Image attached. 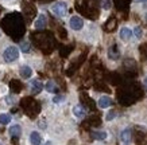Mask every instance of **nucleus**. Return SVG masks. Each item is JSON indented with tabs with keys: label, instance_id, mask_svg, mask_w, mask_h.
<instances>
[{
	"label": "nucleus",
	"instance_id": "412c9836",
	"mask_svg": "<svg viewBox=\"0 0 147 145\" xmlns=\"http://www.w3.org/2000/svg\"><path fill=\"white\" fill-rule=\"evenodd\" d=\"M136 1H139V3H144V1H147V0H136Z\"/></svg>",
	"mask_w": 147,
	"mask_h": 145
},
{
	"label": "nucleus",
	"instance_id": "f257e3e1",
	"mask_svg": "<svg viewBox=\"0 0 147 145\" xmlns=\"http://www.w3.org/2000/svg\"><path fill=\"white\" fill-rule=\"evenodd\" d=\"M51 12L58 18H62L67 12V4L65 1H57V3H54L51 5Z\"/></svg>",
	"mask_w": 147,
	"mask_h": 145
},
{
	"label": "nucleus",
	"instance_id": "39448f33",
	"mask_svg": "<svg viewBox=\"0 0 147 145\" xmlns=\"http://www.w3.org/2000/svg\"><path fill=\"white\" fill-rule=\"evenodd\" d=\"M120 140L124 142V144H129L132 141V132L131 129H124L123 132L120 133Z\"/></svg>",
	"mask_w": 147,
	"mask_h": 145
},
{
	"label": "nucleus",
	"instance_id": "a211bd4d",
	"mask_svg": "<svg viewBox=\"0 0 147 145\" xmlns=\"http://www.w3.org/2000/svg\"><path fill=\"white\" fill-rule=\"evenodd\" d=\"M65 98H63V96H55L53 98V102L54 104H59V102H62Z\"/></svg>",
	"mask_w": 147,
	"mask_h": 145
},
{
	"label": "nucleus",
	"instance_id": "2eb2a0df",
	"mask_svg": "<svg viewBox=\"0 0 147 145\" xmlns=\"http://www.w3.org/2000/svg\"><path fill=\"white\" fill-rule=\"evenodd\" d=\"M45 89L47 90V92H50V93H54V92H57V88H55V84L54 82H47L46 84V86H45Z\"/></svg>",
	"mask_w": 147,
	"mask_h": 145
},
{
	"label": "nucleus",
	"instance_id": "1a4fd4ad",
	"mask_svg": "<svg viewBox=\"0 0 147 145\" xmlns=\"http://www.w3.org/2000/svg\"><path fill=\"white\" fill-rule=\"evenodd\" d=\"M19 71H20V77H22L23 79H28L32 74V70L28 66H22Z\"/></svg>",
	"mask_w": 147,
	"mask_h": 145
},
{
	"label": "nucleus",
	"instance_id": "f8f14e48",
	"mask_svg": "<svg viewBox=\"0 0 147 145\" xmlns=\"http://www.w3.org/2000/svg\"><path fill=\"white\" fill-rule=\"evenodd\" d=\"M20 133H22V128L19 126V125H12V126L9 128V134L12 137H19L20 136Z\"/></svg>",
	"mask_w": 147,
	"mask_h": 145
},
{
	"label": "nucleus",
	"instance_id": "f3484780",
	"mask_svg": "<svg viewBox=\"0 0 147 145\" xmlns=\"http://www.w3.org/2000/svg\"><path fill=\"white\" fill-rule=\"evenodd\" d=\"M20 48H22L24 53H28V50H30V44H28V42H22V43H20Z\"/></svg>",
	"mask_w": 147,
	"mask_h": 145
},
{
	"label": "nucleus",
	"instance_id": "0eeeda50",
	"mask_svg": "<svg viewBox=\"0 0 147 145\" xmlns=\"http://www.w3.org/2000/svg\"><path fill=\"white\" fill-rule=\"evenodd\" d=\"M131 35H132V31L129 30L128 27H123L120 30V32H119L120 39H123V40H128L129 38H131Z\"/></svg>",
	"mask_w": 147,
	"mask_h": 145
},
{
	"label": "nucleus",
	"instance_id": "9d476101",
	"mask_svg": "<svg viewBox=\"0 0 147 145\" xmlns=\"http://www.w3.org/2000/svg\"><path fill=\"white\" fill-rule=\"evenodd\" d=\"M40 141H42V138H40V134L38 132H32L30 134V142L32 145H40Z\"/></svg>",
	"mask_w": 147,
	"mask_h": 145
},
{
	"label": "nucleus",
	"instance_id": "6ab92c4d",
	"mask_svg": "<svg viewBox=\"0 0 147 145\" xmlns=\"http://www.w3.org/2000/svg\"><path fill=\"white\" fill-rule=\"evenodd\" d=\"M115 114H116L115 112H109V113L107 114V120H108V121H111V120H113V118H115Z\"/></svg>",
	"mask_w": 147,
	"mask_h": 145
},
{
	"label": "nucleus",
	"instance_id": "6e6552de",
	"mask_svg": "<svg viewBox=\"0 0 147 145\" xmlns=\"http://www.w3.org/2000/svg\"><path fill=\"white\" fill-rule=\"evenodd\" d=\"M43 89V85L40 84L39 81H32L31 82V93L32 94H39Z\"/></svg>",
	"mask_w": 147,
	"mask_h": 145
},
{
	"label": "nucleus",
	"instance_id": "4be33fe9",
	"mask_svg": "<svg viewBox=\"0 0 147 145\" xmlns=\"http://www.w3.org/2000/svg\"><path fill=\"white\" fill-rule=\"evenodd\" d=\"M144 84H146V86H147V78H146V79H144Z\"/></svg>",
	"mask_w": 147,
	"mask_h": 145
},
{
	"label": "nucleus",
	"instance_id": "f03ea898",
	"mask_svg": "<svg viewBox=\"0 0 147 145\" xmlns=\"http://www.w3.org/2000/svg\"><path fill=\"white\" fill-rule=\"evenodd\" d=\"M3 58H4L5 62H13L16 61L19 58V50L15 46H9L4 50V53H3Z\"/></svg>",
	"mask_w": 147,
	"mask_h": 145
},
{
	"label": "nucleus",
	"instance_id": "9b49d317",
	"mask_svg": "<svg viewBox=\"0 0 147 145\" xmlns=\"http://www.w3.org/2000/svg\"><path fill=\"white\" fill-rule=\"evenodd\" d=\"M73 113H74V116H76L77 118H82L85 116V110L81 105H76L73 108Z\"/></svg>",
	"mask_w": 147,
	"mask_h": 145
},
{
	"label": "nucleus",
	"instance_id": "5701e85b",
	"mask_svg": "<svg viewBox=\"0 0 147 145\" xmlns=\"http://www.w3.org/2000/svg\"><path fill=\"white\" fill-rule=\"evenodd\" d=\"M0 145H1V142H0Z\"/></svg>",
	"mask_w": 147,
	"mask_h": 145
},
{
	"label": "nucleus",
	"instance_id": "4468645a",
	"mask_svg": "<svg viewBox=\"0 0 147 145\" xmlns=\"http://www.w3.org/2000/svg\"><path fill=\"white\" fill-rule=\"evenodd\" d=\"M9 121H11V116L9 114H5V113L0 114V124L1 125H7V124H9Z\"/></svg>",
	"mask_w": 147,
	"mask_h": 145
},
{
	"label": "nucleus",
	"instance_id": "dca6fc26",
	"mask_svg": "<svg viewBox=\"0 0 147 145\" xmlns=\"http://www.w3.org/2000/svg\"><path fill=\"white\" fill-rule=\"evenodd\" d=\"M134 35L136 36L138 39H140V38H142L143 31H142V28H140V27H135V28H134Z\"/></svg>",
	"mask_w": 147,
	"mask_h": 145
},
{
	"label": "nucleus",
	"instance_id": "aec40b11",
	"mask_svg": "<svg viewBox=\"0 0 147 145\" xmlns=\"http://www.w3.org/2000/svg\"><path fill=\"white\" fill-rule=\"evenodd\" d=\"M39 126L42 128V129H45V128H46V122H43V121H40V122H39Z\"/></svg>",
	"mask_w": 147,
	"mask_h": 145
},
{
	"label": "nucleus",
	"instance_id": "20e7f679",
	"mask_svg": "<svg viewBox=\"0 0 147 145\" xmlns=\"http://www.w3.org/2000/svg\"><path fill=\"white\" fill-rule=\"evenodd\" d=\"M46 24H47V18H46V15L40 13L39 16H38V19L35 20V23H34V27H35L36 30H43L46 27Z\"/></svg>",
	"mask_w": 147,
	"mask_h": 145
},
{
	"label": "nucleus",
	"instance_id": "ddd939ff",
	"mask_svg": "<svg viewBox=\"0 0 147 145\" xmlns=\"http://www.w3.org/2000/svg\"><path fill=\"white\" fill-rule=\"evenodd\" d=\"M92 137L94 140H104L107 137V133L105 132H92Z\"/></svg>",
	"mask_w": 147,
	"mask_h": 145
},
{
	"label": "nucleus",
	"instance_id": "423d86ee",
	"mask_svg": "<svg viewBox=\"0 0 147 145\" xmlns=\"http://www.w3.org/2000/svg\"><path fill=\"white\" fill-rule=\"evenodd\" d=\"M112 105V100L109 98V97L104 96L101 97L100 100H98V106L101 108V109H105V108H109V106Z\"/></svg>",
	"mask_w": 147,
	"mask_h": 145
},
{
	"label": "nucleus",
	"instance_id": "7ed1b4c3",
	"mask_svg": "<svg viewBox=\"0 0 147 145\" xmlns=\"http://www.w3.org/2000/svg\"><path fill=\"white\" fill-rule=\"evenodd\" d=\"M70 27H71V30H76V31H78V30H81L82 27H84V20L80 18V16H73V18L70 19Z\"/></svg>",
	"mask_w": 147,
	"mask_h": 145
}]
</instances>
